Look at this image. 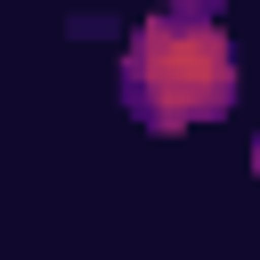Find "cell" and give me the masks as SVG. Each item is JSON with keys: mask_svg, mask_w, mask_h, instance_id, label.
Instances as JSON below:
<instances>
[{"mask_svg": "<svg viewBox=\"0 0 260 260\" xmlns=\"http://www.w3.org/2000/svg\"><path fill=\"white\" fill-rule=\"evenodd\" d=\"M171 8H187V16H219V0H171Z\"/></svg>", "mask_w": 260, "mask_h": 260, "instance_id": "obj_2", "label": "cell"}, {"mask_svg": "<svg viewBox=\"0 0 260 260\" xmlns=\"http://www.w3.org/2000/svg\"><path fill=\"white\" fill-rule=\"evenodd\" d=\"M252 171H260V138H252Z\"/></svg>", "mask_w": 260, "mask_h": 260, "instance_id": "obj_3", "label": "cell"}, {"mask_svg": "<svg viewBox=\"0 0 260 260\" xmlns=\"http://www.w3.org/2000/svg\"><path fill=\"white\" fill-rule=\"evenodd\" d=\"M122 106L138 130L154 138H179L195 122H219L236 106V41L219 32V16H187V8H162L130 32L122 49V73H114Z\"/></svg>", "mask_w": 260, "mask_h": 260, "instance_id": "obj_1", "label": "cell"}]
</instances>
